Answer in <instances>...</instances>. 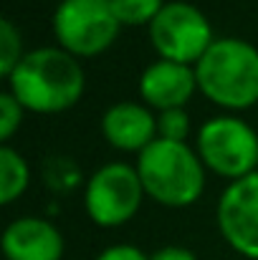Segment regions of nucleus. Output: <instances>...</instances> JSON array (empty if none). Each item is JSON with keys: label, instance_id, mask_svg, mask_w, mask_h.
I'll use <instances>...</instances> for the list:
<instances>
[{"label": "nucleus", "instance_id": "1a4fd4ad", "mask_svg": "<svg viewBox=\"0 0 258 260\" xmlns=\"http://www.w3.org/2000/svg\"><path fill=\"white\" fill-rule=\"evenodd\" d=\"M0 248L5 260H64L66 240L51 220L23 215L5 225Z\"/></svg>", "mask_w": 258, "mask_h": 260}, {"label": "nucleus", "instance_id": "9d476101", "mask_svg": "<svg viewBox=\"0 0 258 260\" xmlns=\"http://www.w3.org/2000/svg\"><path fill=\"white\" fill-rule=\"evenodd\" d=\"M195 91H197L195 66L157 58L139 76L142 104H147L157 114L167 109H185V104L192 99Z\"/></svg>", "mask_w": 258, "mask_h": 260}, {"label": "nucleus", "instance_id": "20e7f679", "mask_svg": "<svg viewBox=\"0 0 258 260\" xmlns=\"http://www.w3.org/2000/svg\"><path fill=\"white\" fill-rule=\"evenodd\" d=\"M195 149L208 172L225 177L228 182L258 172V134L236 114L210 116L197 129Z\"/></svg>", "mask_w": 258, "mask_h": 260}, {"label": "nucleus", "instance_id": "a211bd4d", "mask_svg": "<svg viewBox=\"0 0 258 260\" xmlns=\"http://www.w3.org/2000/svg\"><path fill=\"white\" fill-rule=\"evenodd\" d=\"M150 260H197V255L190 250V248H182V245H165L160 250H155Z\"/></svg>", "mask_w": 258, "mask_h": 260}, {"label": "nucleus", "instance_id": "4468645a", "mask_svg": "<svg viewBox=\"0 0 258 260\" xmlns=\"http://www.w3.org/2000/svg\"><path fill=\"white\" fill-rule=\"evenodd\" d=\"M28 51L23 48V36L10 18L0 20V76L8 79L13 69L23 61Z\"/></svg>", "mask_w": 258, "mask_h": 260}, {"label": "nucleus", "instance_id": "f3484780", "mask_svg": "<svg viewBox=\"0 0 258 260\" xmlns=\"http://www.w3.org/2000/svg\"><path fill=\"white\" fill-rule=\"evenodd\" d=\"M94 260H150V255L132 243H117L104 248Z\"/></svg>", "mask_w": 258, "mask_h": 260}, {"label": "nucleus", "instance_id": "39448f33", "mask_svg": "<svg viewBox=\"0 0 258 260\" xmlns=\"http://www.w3.org/2000/svg\"><path fill=\"white\" fill-rule=\"evenodd\" d=\"M56 46L76 58L109 51L122 30L109 0H61L51 15Z\"/></svg>", "mask_w": 258, "mask_h": 260}, {"label": "nucleus", "instance_id": "0eeeda50", "mask_svg": "<svg viewBox=\"0 0 258 260\" xmlns=\"http://www.w3.org/2000/svg\"><path fill=\"white\" fill-rule=\"evenodd\" d=\"M145 197L137 167L127 162H109L89 177L84 187V210L94 225L119 228L139 212Z\"/></svg>", "mask_w": 258, "mask_h": 260}, {"label": "nucleus", "instance_id": "7ed1b4c3", "mask_svg": "<svg viewBox=\"0 0 258 260\" xmlns=\"http://www.w3.org/2000/svg\"><path fill=\"white\" fill-rule=\"evenodd\" d=\"M137 172L145 194L162 207H190L205 189V165L187 142L155 139L137 154Z\"/></svg>", "mask_w": 258, "mask_h": 260}, {"label": "nucleus", "instance_id": "ddd939ff", "mask_svg": "<svg viewBox=\"0 0 258 260\" xmlns=\"http://www.w3.org/2000/svg\"><path fill=\"white\" fill-rule=\"evenodd\" d=\"M122 25H147L160 15L167 0H109Z\"/></svg>", "mask_w": 258, "mask_h": 260}, {"label": "nucleus", "instance_id": "2eb2a0df", "mask_svg": "<svg viewBox=\"0 0 258 260\" xmlns=\"http://www.w3.org/2000/svg\"><path fill=\"white\" fill-rule=\"evenodd\" d=\"M190 134V116L185 109H167L157 114V139L185 142Z\"/></svg>", "mask_w": 258, "mask_h": 260}, {"label": "nucleus", "instance_id": "f8f14e48", "mask_svg": "<svg viewBox=\"0 0 258 260\" xmlns=\"http://www.w3.org/2000/svg\"><path fill=\"white\" fill-rule=\"evenodd\" d=\"M28 184H31L28 159L10 144H3L0 147V202L13 205L25 194Z\"/></svg>", "mask_w": 258, "mask_h": 260}, {"label": "nucleus", "instance_id": "6e6552de", "mask_svg": "<svg viewBox=\"0 0 258 260\" xmlns=\"http://www.w3.org/2000/svg\"><path fill=\"white\" fill-rule=\"evenodd\" d=\"M223 240L238 255L258 260V172L231 182L215 207Z\"/></svg>", "mask_w": 258, "mask_h": 260}, {"label": "nucleus", "instance_id": "423d86ee", "mask_svg": "<svg viewBox=\"0 0 258 260\" xmlns=\"http://www.w3.org/2000/svg\"><path fill=\"white\" fill-rule=\"evenodd\" d=\"M150 41L160 58L195 66L215 43V36L208 15L197 5L187 0H167L160 15L150 23Z\"/></svg>", "mask_w": 258, "mask_h": 260}, {"label": "nucleus", "instance_id": "dca6fc26", "mask_svg": "<svg viewBox=\"0 0 258 260\" xmlns=\"http://www.w3.org/2000/svg\"><path fill=\"white\" fill-rule=\"evenodd\" d=\"M23 116H25V109L20 106V101L5 88L0 93V142L8 144L13 139V134L20 129L23 124Z\"/></svg>", "mask_w": 258, "mask_h": 260}, {"label": "nucleus", "instance_id": "f03ea898", "mask_svg": "<svg viewBox=\"0 0 258 260\" xmlns=\"http://www.w3.org/2000/svg\"><path fill=\"white\" fill-rule=\"evenodd\" d=\"M195 76L197 91L208 101L228 114L246 111L258 104V48L236 36L215 38L195 63Z\"/></svg>", "mask_w": 258, "mask_h": 260}, {"label": "nucleus", "instance_id": "9b49d317", "mask_svg": "<svg viewBox=\"0 0 258 260\" xmlns=\"http://www.w3.org/2000/svg\"><path fill=\"white\" fill-rule=\"evenodd\" d=\"M101 134L119 152H145L157 139V114L142 101H117L101 114Z\"/></svg>", "mask_w": 258, "mask_h": 260}, {"label": "nucleus", "instance_id": "f257e3e1", "mask_svg": "<svg viewBox=\"0 0 258 260\" xmlns=\"http://www.w3.org/2000/svg\"><path fill=\"white\" fill-rule=\"evenodd\" d=\"M5 81L25 111L51 116L64 114L81 101L86 74L76 56L59 46H41L28 51Z\"/></svg>", "mask_w": 258, "mask_h": 260}]
</instances>
